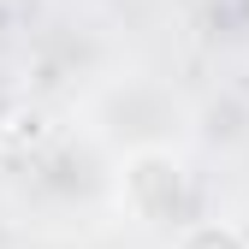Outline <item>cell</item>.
<instances>
[{
  "label": "cell",
  "mask_w": 249,
  "mask_h": 249,
  "mask_svg": "<svg viewBox=\"0 0 249 249\" xmlns=\"http://www.w3.org/2000/svg\"><path fill=\"white\" fill-rule=\"evenodd\" d=\"M172 249H249V237L226 220H184L172 231Z\"/></svg>",
  "instance_id": "obj_2"
},
{
  "label": "cell",
  "mask_w": 249,
  "mask_h": 249,
  "mask_svg": "<svg viewBox=\"0 0 249 249\" xmlns=\"http://www.w3.org/2000/svg\"><path fill=\"white\" fill-rule=\"evenodd\" d=\"M24 113H30V89H24V77L0 59V137L12 131V124H24Z\"/></svg>",
  "instance_id": "obj_3"
},
{
  "label": "cell",
  "mask_w": 249,
  "mask_h": 249,
  "mask_svg": "<svg viewBox=\"0 0 249 249\" xmlns=\"http://www.w3.org/2000/svg\"><path fill=\"white\" fill-rule=\"evenodd\" d=\"M119 196H124V208H131L142 226H160V231H178L184 220H196L190 166H184L166 142H142V148L124 154V166H119Z\"/></svg>",
  "instance_id": "obj_1"
}]
</instances>
